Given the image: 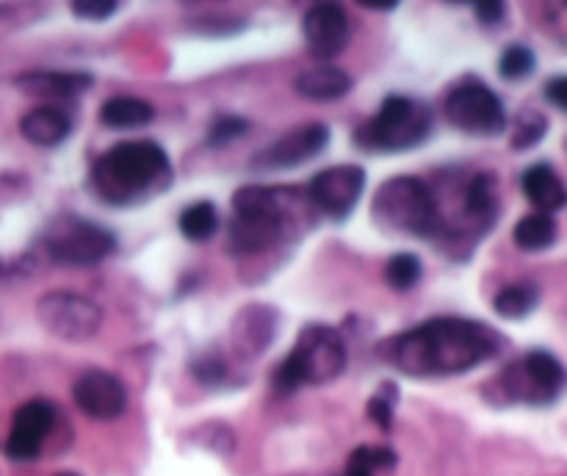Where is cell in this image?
<instances>
[{
    "instance_id": "1",
    "label": "cell",
    "mask_w": 567,
    "mask_h": 476,
    "mask_svg": "<svg viewBox=\"0 0 567 476\" xmlns=\"http://www.w3.org/2000/svg\"><path fill=\"white\" fill-rule=\"evenodd\" d=\"M504 349L490 324L440 316L418 324L388 344V360L410 377H454L482 366Z\"/></svg>"
},
{
    "instance_id": "2",
    "label": "cell",
    "mask_w": 567,
    "mask_h": 476,
    "mask_svg": "<svg viewBox=\"0 0 567 476\" xmlns=\"http://www.w3.org/2000/svg\"><path fill=\"white\" fill-rule=\"evenodd\" d=\"M175 169L155 142H122L92 167V189L108 205H139L169 189Z\"/></svg>"
},
{
    "instance_id": "3",
    "label": "cell",
    "mask_w": 567,
    "mask_h": 476,
    "mask_svg": "<svg viewBox=\"0 0 567 476\" xmlns=\"http://www.w3.org/2000/svg\"><path fill=\"white\" fill-rule=\"evenodd\" d=\"M310 200V197H308ZM305 197L294 189H266L247 186L233 197V227H230V247L241 255H255L283 241L285 230L294 225L305 211Z\"/></svg>"
},
{
    "instance_id": "4",
    "label": "cell",
    "mask_w": 567,
    "mask_h": 476,
    "mask_svg": "<svg viewBox=\"0 0 567 476\" xmlns=\"http://www.w3.org/2000/svg\"><path fill=\"white\" fill-rule=\"evenodd\" d=\"M371 216L379 227L404 236H435L443 225L440 205L421 178H390L374 194Z\"/></svg>"
},
{
    "instance_id": "5",
    "label": "cell",
    "mask_w": 567,
    "mask_h": 476,
    "mask_svg": "<svg viewBox=\"0 0 567 476\" xmlns=\"http://www.w3.org/2000/svg\"><path fill=\"white\" fill-rule=\"evenodd\" d=\"M346 366L343 335L327 324H308L296 338L291 355L274 371L277 391H296L299 385H321L335 380Z\"/></svg>"
},
{
    "instance_id": "6",
    "label": "cell",
    "mask_w": 567,
    "mask_h": 476,
    "mask_svg": "<svg viewBox=\"0 0 567 476\" xmlns=\"http://www.w3.org/2000/svg\"><path fill=\"white\" fill-rule=\"evenodd\" d=\"M429 131L432 114L424 103L413 97L390 95L382 100L374 119L357 128L355 142L368 153H402L424 144Z\"/></svg>"
},
{
    "instance_id": "7",
    "label": "cell",
    "mask_w": 567,
    "mask_h": 476,
    "mask_svg": "<svg viewBox=\"0 0 567 476\" xmlns=\"http://www.w3.org/2000/svg\"><path fill=\"white\" fill-rule=\"evenodd\" d=\"M45 250L53 261L67 266H92L117 250V236L81 216H59L45 230Z\"/></svg>"
},
{
    "instance_id": "8",
    "label": "cell",
    "mask_w": 567,
    "mask_h": 476,
    "mask_svg": "<svg viewBox=\"0 0 567 476\" xmlns=\"http://www.w3.org/2000/svg\"><path fill=\"white\" fill-rule=\"evenodd\" d=\"M509 399L523 405L543 407L556 402L567 388V371L551 352L534 349L515 363H509L498 377Z\"/></svg>"
},
{
    "instance_id": "9",
    "label": "cell",
    "mask_w": 567,
    "mask_h": 476,
    "mask_svg": "<svg viewBox=\"0 0 567 476\" xmlns=\"http://www.w3.org/2000/svg\"><path fill=\"white\" fill-rule=\"evenodd\" d=\"M443 111L457 131L471 133V136H498L507 131L504 103L490 86L479 84L473 78L451 89Z\"/></svg>"
},
{
    "instance_id": "10",
    "label": "cell",
    "mask_w": 567,
    "mask_h": 476,
    "mask_svg": "<svg viewBox=\"0 0 567 476\" xmlns=\"http://www.w3.org/2000/svg\"><path fill=\"white\" fill-rule=\"evenodd\" d=\"M36 319L61 341H89L103 324V310L72 291H50L36 302Z\"/></svg>"
},
{
    "instance_id": "11",
    "label": "cell",
    "mask_w": 567,
    "mask_h": 476,
    "mask_svg": "<svg viewBox=\"0 0 567 476\" xmlns=\"http://www.w3.org/2000/svg\"><path fill=\"white\" fill-rule=\"evenodd\" d=\"M366 189V172L357 164H341L319 172L310 180L308 197L310 203L319 208L321 214L330 216L335 222H343L355 211L360 194Z\"/></svg>"
},
{
    "instance_id": "12",
    "label": "cell",
    "mask_w": 567,
    "mask_h": 476,
    "mask_svg": "<svg viewBox=\"0 0 567 476\" xmlns=\"http://www.w3.org/2000/svg\"><path fill=\"white\" fill-rule=\"evenodd\" d=\"M330 142V128L327 125H302V128H294V131L283 133L277 142H272L269 147H263L252 167L255 169H266V172H277V169H294L299 164H305L310 158L327 147Z\"/></svg>"
},
{
    "instance_id": "13",
    "label": "cell",
    "mask_w": 567,
    "mask_h": 476,
    "mask_svg": "<svg viewBox=\"0 0 567 476\" xmlns=\"http://www.w3.org/2000/svg\"><path fill=\"white\" fill-rule=\"evenodd\" d=\"M72 399L86 416L100 418V421H111V418L122 416L125 405H128V393H125L122 380L100 369L86 371L75 380Z\"/></svg>"
},
{
    "instance_id": "14",
    "label": "cell",
    "mask_w": 567,
    "mask_h": 476,
    "mask_svg": "<svg viewBox=\"0 0 567 476\" xmlns=\"http://www.w3.org/2000/svg\"><path fill=\"white\" fill-rule=\"evenodd\" d=\"M349 17L338 3H316L302 17V34L308 39L310 53L316 59H332L349 42Z\"/></svg>"
},
{
    "instance_id": "15",
    "label": "cell",
    "mask_w": 567,
    "mask_h": 476,
    "mask_svg": "<svg viewBox=\"0 0 567 476\" xmlns=\"http://www.w3.org/2000/svg\"><path fill=\"white\" fill-rule=\"evenodd\" d=\"M56 421V410L45 399H34V402H25L12 421V435L6 443V454L12 460H34L42 441L48 438V432L53 429Z\"/></svg>"
},
{
    "instance_id": "16",
    "label": "cell",
    "mask_w": 567,
    "mask_h": 476,
    "mask_svg": "<svg viewBox=\"0 0 567 476\" xmlns=\"http://www.w3.org/2000/svg\"><path fill=\"white\" fill-rule=\"evenodd\" d=\"M277 333V313L269 305H247L233 319V346L238 355L258 357L266 352Z\"/></svg>"
},
{
    "instance_id": "17",
    "label": "cell",
    "mask_w": 567,
    "mask_h": 476,
    "mask_svg": "<svg viewBox=\"0 0 567 476\" xmlns=\"http://www.w3.org/2000/svg\"><path fill=\"white\" fill-rule=\"evenodd\" d=\"M17 86L28 95L48 97H75L92 86V75L78 70H34L17 78Z\"/></svg>"
},
{
    "instance_id": "18",
    "label": "cell",
    "mask_w": 567,
    "mask_h": 476,
    "mask_svg": "<svg viewBox=\"0 0 567 476\" xmlns=\"http://www.w3.org/2000/svg\"><path fill=\"white\" fill-rule=\"evenodd\" d=\"M523 194L540 214H554L567 205V189L562 178L548 164H534L523 172Z\"/></svg>"
},
{
    "instance_id": "19",
    "label": "cell",
    "mask_w": 567,
    "mask_h": 476,
    "mask_svg": "<svg viewBox=\"0 0 567 476\" xmlns=\"http://www.w3.org/2000/svg\"><path fill=\"white\" fill-rule=\"evenodd\" d=\"M20 131L31 144L39 147H56L61 144L72 131V119L56 106H39L31 108L23 119H20Z\"/></svg>"
},
{
    "instance_id": "20",
    "label": "cell",
    "mask_w": 567,
    "mask_h": 476,
    "mask_svg": "<svg viewBox=\"0 0 567 476\" xmlns=\"http://www.w3.org/2000/svg\"><path fill=\"white\" fill-rule=\"evenodd\" d=\"M296 92L316 103H330V100H341L349 89H352V78L349 72L341 67H313L296 75Z\"/></svg>"
},
{
    "instance_id": "21",
    "label": "cell",
    "mask_w": 567,
    "mask_h": 476,
    "mask_svg": "<svg viewBox=\"0 0 567 476\" xmlns=\"http://www.w3.org/2000/svg\"><path fill=\"white\" fill-rule=\"evenodd\" d=\"M155 119V111L150 103H144L139 97H111L100 108V122L114 128V131H133L144 128Z\"/></svg>"
},
{
    "instance_id": "22",
    "label": "cell",
    "mask_w": 567,
    "mask_h": 476,
    "mask_svg": "<svg viewBox=\"0 0 567 476\" xmlns=\"http://www.w3.org/2000/svg\"><path fill=\"white\" fill-rule=\"evenodd\" d=\"M496 211V178L490 172H482L465 189V219L476 222L479 233H485L490 222L496 219Z\"/></svg>"
},
{
    "instance_id": "23",
    "label": "cell",
    "mask_w": 567,
    "mask_h": 476,
    "mask_svg": "<svg viewBox=\"0 0 567 476\" xmlns=\"http://www.w3.org/2000/svg\"><path fill=\"white\" fill-rule=\"evenodd\" d=\"M515 244H518L520 250L526 252H540V250H548L551 244L556 241V222L551 214H529L520 219L518 225H515Z\"/></svg>"
},
{
    "instance_id": "24",
    "label": "cell",
    "mask_w": 567,
    "mask_h": 476,
    "mask_svg": "<svg viewBox=\"0 0 567 476\" xmlns=\"http://www.w3.org/2000/svg\"><path fill=\"white\" fill-rule=\"evenodd\" d=\"M540 302V291L534 283H515V286L501 288L493 299V308H496L498 316L504 319H526Z\"/></svg>"
},
{
    "instance_id": "25",
    "label": "cell",
    "mask_w": 567,
    "mask_h": 476,
    "mask_svg": "<svg viewBox=\"0 0 567 476\" xmlns=\"http://www.w3.org/2000/svg\"><path fill=\"white\" fill-rule=\"evenodd\" d=\"M219 230V211L213 203H194L180 214V233L189 241H208Z\"/></svg>"
},
{
    "instance_id": "26",
    "label": "cell",
    "mask_w": 567,
    "mask_h": 476,
    "mask_svg": "<svg viewBox=\"0 0 567 476\" xmlns=\"http://www.w3.org/2000/svg\"><path fill=\"white\" fill-rule=\"evenodd\" d=\"M396 465V454L385 446H360L352 452L343 476H377L379 471H388Z\"/></svg>"
},
{
    "instance_id": "27",
    "label": "cell",
    "mask_w": 567,
    "mask_h": 476,
    "mask_svg": "<svg viewBox=\"0 0 567 476\" xmlns=\"http://www.w3.org/2000/svg\"><path fill=\"white\" fill-rule=\"evenodd\" d=\"M385 280L393 291H410L421 280V261L413 252H399L393 255L385 266Z\"/></svg>"
},
{
    "instance_id": "28",
    "label": "cell",
    "mask_w": 567,
    "mask_h": 476,
    "mask_svg": "<svg viewBox=\"0 0 567 476\" xmlns=\"http://www.w3.org/2000/svg\"><path fill=\"white\" fill-rule=\"evenodd\" d=\"M534 64H537V59H534V53L526 45H509L501 53V59H498V72L507 81H523L534 72Z\"/></svg>"
},
{
    "instance_id": "29",
    "label": "cell",
    "mask_w": 567,
    "mask_h": 476,
    "mask_svg": "<svg viewBox=\"0 0 567 476\" xmlns=\"http://www.w3.org/2000/svg\"><path fill=\"white\" fill-rule=\"evenodd\" d=\"M545 131H548V119L540 111H523L515 125V136H512V147L515 150H529L534 144L543 142Z\"/></svg>"
},
{
    "instance_id": "30",
    "label": "cell",
    "mask_w": 567,
    "mask_h": 476,
    "mask_svg": "<svg viewBox=\"0 0 567 476\" xmlns=\"http://www.w3.org/2000/svg\"><path fill=\"white\" fill-rule=\"evenodd\" d=\"M247 128V119L236 117V114H222V117L213 119L211 128H208V144L211 147H227V144L241 139L247 133Z\"/></svg>"
},
{
    "instance_id": "31",
    "label": "cell",
    "mask_w": 567,
    "mask_h": 476,
    "mask_svg": "<svg viewBox=\"0 0 567 476\" xmlns=\"http://www.w3.org/2000/svg\"><path fill=\"white\" fill-rule=\"evenodd\" d=\"M117 9L119 3L114 0H75L72 3V14L81 20H108Z\"/></svg>"
},
{
    "instance_id": "32",
    "label": "cell",
    "mask_w": 567,
    "mask_h": 476,
    "mask_svg": "<svg viewBox=\"0 0 567 476\" xmlns=\"http://www.w3.org/2000/svg\"><path fill=\"white\" fill-rule=\"evenodd\" d=\"M368 416L382 429H390V421H393V399L382 396V393H379V396H371V399H368Z\"/></svg>"
},
{
    "instance_id": "33",
    "label": "cell",
    "mask_w": 567,
    "mask_h": 476,
    "mask_svg": "<svg viewBox=\"0 0 567 476\" xmlns=\"http://www.w3.org/2000/svg\"><path fill=\"white\" fill-rule=\"evenodd\" d=\"M473 12L482 25H498L507 17V6L501 0H479V3H473Z\"/></svg>"
},
{
    "instance_id": "34",
    "label": "cell",
    "mask_w": 567,
    "mask_h": 476,
    "mask_svg": "<svg viewBox=\"0 0 567 476\" xmlns=\"http://www.w3.org/2000/svg\"><path fill=\"white\" fill-rule=\"evenodd\" d=\"M194 371H197V377H200L202 382H216L225 377V363H222V360H216L213 355L200 357V363L194 366Z\"/></svg>"
},
{
    "instance_id": "35",
    "label": "cell",
    "mask_w": 567,
    "mask_h": 476,
    "mask_svg": "<svg viewBox=\"0 0 567 476\" xmlns=\"http://www.w3.org/2000/svg\"><path fill=\"white\" fill-rule=\"evenodd\" d=\"M545 97H548V103H554L556 108L567 111V75L551 78V81L545 84Z\"/></svg>"
},
{
    "instance_id": "36",
    "label": "cell",
    "mask_w": 567,
    "mask_h": 476,
    "mask_svg": "<svg viewBox=\"0 0 567 476\" xmlns=\"http://www.w3.org/2000/svg\"><path fill=\"white\" fill-rule=\"evenodd\" d=\"M366 9H377V12H390V9H396L399 3L396 0H360Z\"/></svg>"
},
{
    "instance_id": "37",
    "label": "cell",
    "mask_w": 567,
    "mask_h": 476,
    "mask_svg": "<svg viewBox=\"0 0 567 476\" xmlns=\"http://www.w3.org/2000/svg\"><path fill=\"white\" fill-rule=\"evenodd\" d=\"M56 476H81V474H75V471H61V474H56Z\"/></svg>"
}]
</instances>
